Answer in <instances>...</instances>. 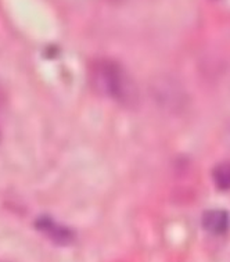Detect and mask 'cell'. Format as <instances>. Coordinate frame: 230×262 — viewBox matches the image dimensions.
<instances>
[{"label": "cell", "instance_id": "4", "mask_svg": "<svg viewBox=\"0 0 230 262\" xmlns=\"http://www.w3.org/2000/svg\"><path fill=\"white\" fill-rule=\"evenodd\" d=\"M5 114H6V96H5V92L0 89V136H2V128H3Z\"/></svg>", "mask_w": 230, "mask_h": 262}, {"label": "cell", "instance_id": "1", "mask_svg": "<svg viewBox=\"0 0 230 262\" xmlns=\"http://www.w3.org/2000/svg\"><path fill=\"white\" fill-rule=\"evenodd\" d=\"M89 81L100 95L110 97L117 103L132 105L137 103V88L129 74L114 60L100 58L90 66Z\"/></svg>", "mask_w": 230, "mask_h": 262}, {"label": "cell", "instance_id": "3", "mask_svg": "<svg viewBox=\"0 0 230 262\" xmlns=\"http://www.w3.org/2000/svg\"><path fill=\"white\" fill-rule=\"evenodd\" d=\"M212 179L219 190H230V161L218 164L212 171Z\"/></svg>", "mask_w": 230, "mask_h": 262}, {"label": "cell", "instance_id": "2", "mask_svg": "<svg viewBox=\"0 0 230 262\" xmlns=\"http://www.w3.org/2000/svg\"><path fill=\"white\" fill-rule=\"evenodd\" d=\"M201 225L204 230L208 233L219 234L226 233L230 228V214L227 211L221 210V208H214L204 212L201 218Z\"/></svg>", "mask_w": 230, "mask_h": 262}]
</instances>
